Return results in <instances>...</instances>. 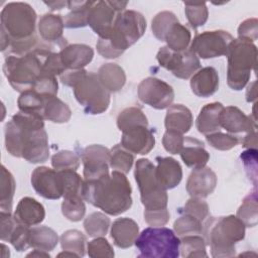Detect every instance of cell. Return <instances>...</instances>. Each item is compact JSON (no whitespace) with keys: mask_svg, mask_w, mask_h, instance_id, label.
<instances>
[{"mask_svg":"<svg viewBox=\"0 0 258 258\" xmlns=\"http://www.w3.org/2000/svg\"><path fill=\"white\" fill-rule=\"evenodd\" d=\"M240 39L253 42L258 37V21L256 18H249L243 21L238 28Z\"/></svg>","mask_w":258,"mask_h":258,"instance_id":"db71d44e","label":"cell"},{"mask_svg":"<svg viewBox=\"0 0 258 258\" xmlns=\"http://www.w3.org/2000/svg\"><path fill=\"white\" fill-rule=\"evenodd\" d=\"M58 242L56 233L46 226H35L29 230V244L34 249L51 251Z\"/></svg>","mask_w":258,"mask_h":258,"instance_id":"4dcf8cb0","label":"cell"},{"mask_svg":"<svg viewBox=\"0 0 258 258\" xmlns=\"http://www.w3.org/2000/svg\"><path fill=\"white\" fill-rule=\"evenodd\" d=\"M246 100L247 102H252L256 100V82H253L249 85L246 92Z\"/></svg>","mask_w":258,"mask_h":258,"instance_id":"94428289","label":"cell"},{"mask_svg":"<svg viewBox=\"0 0 258 258\" xmlns=\"http://www.w3.org/2000/svg\"><path fill=\"white\" fill-rule=\"evenodd\" d=\"M110 226V219L100 212L89 215L84 221V228L90 237H103L107 234Z\"/></svg>","mask_w":258,"mask_h":258,"instance_id":"f35d334b","label":"cell"},{"mask_svg":"<svg viewBox=\"0 0 258 258\" xmlns=\"http://www.w3.org/2000/svg\"><path fill=\"white\" fill-rule=\"evenodd\" d=\"M233 36L225 30L205 31L197 34L189 49L202 58H213L227 54Z\"/></svg>","mask_w":258,"mask_h":258,"instance_id":"7c38bea8","label":"cell"},{"mask_svg":"<svg viewBox=\"0 0 258 258\" xmlns=\"http://www.w3.org/2000/svg\"><path fill=\"white\" fill-rule=\"evenodd\" d=\"M44 4H46L50 10L54 11V10H60L62 9L64 6H68V1H52V2H44Z\"/></svg>","mask_w":258,"mask_h":258,"instance_id":"6125c7cd","label":"cell"},{"mask_svg":"<svg viewBox=\"0 0 258 258\" xmlns=\"http://www.w3.org/2000/svg\"><path fill=\"white\" fill-rule=\"evenodd\" d=\"M179 251L181 256L190 257H208L206 252V241L200 235H187L180 239Z\"/></svg>","mask_w":258,"mask_h":258,"instance_id":"8d00e7d4","label":"cell"},{"mask_svg":"<svg viewBox=\"0 0 258 258\" xmlns=\"http://www.w3.org/2000/svg\"><path fill=\"white\" fill-rule=\"evenodd\" d=\"M111 150L100 144L87 146L82 153L85 179L97 178L109 173Z\"/></svg>","mask_w":258,"mask_h":258,"instance_id":"5bb4252c","label":"cell"},{"mask_svg":"<svg viewBox=\"0 0 258 258\" xmlns=\"http://www.w3.org/2000/svg\"><path fill=\"white\" fill-rule=\"evenodd\" d=\"M179 154L184 164L194 169L206 166L210 159L204 143L192 137H184V144Z\"/></svg>","mask_w":258,"mask_h":258,"instance_id":"d4e9b609","label":"cell"},{"mask_svg":"<svg viewBox=\"0 0 258 258\" xmlns=\"http://www.w3.org/2000/svg\"><path fill=\"white\" fill-rule=\"evenodd\" d=\"M226 55L228 56V86L236 91L242 90L250 80L251 71H256V45L244 39H233Z\"/></svg>","mask_w":258,"mask_h":258,"instance_id":"52a82bcc","label":"cell"},{"mask_svg":"<svg viewBox=\"0 0 258 258\" xmlns=\"http://www.w3.org/2000/svg\"><path fill=\"white\" fill-rule=\"evenodd\" d=\"M139 125L148 126V121L143 111L138 107L126 108L117 117V126L122 132Z\"/></svg>","mask_w":258,"mask_h":258,"instance_id":"d590c367","label":"cell"},{"mask_svg":"<svg viewBox=\"0 0 258 258\" xmlns=\"http://www.w3.org/2000/svg\"><path fill=\"white\" fill-rule=\"evenodd\" d=\"M15 218L26 226L40 224L45 217L43 206L35 199L25 197L21 199L14 212Z\"/></svg>","mask_w":258,"mask_h":258,"instance_id":"484cf974","label":"cell"},{"mask_svg":"<svg viewBox=\"0 0 258 258\" xmlns=\"http://www.w3.org/2000/svg\"><path fill=\"white\" fill-rule=\"evenodd\" d=\"M221 128L223 127L230 133L251 132L256 128L255 121H252L250 116H247L239 108L235 106H228L223 108L220 115Z\"/></svg>","mask_w":258,"mask_h":258,"instance_id":"d6986e66","label":"cell"},{"mask_svg":"<svg viewBox=\"0 0 258 258\" xmlns=\"http://www.w3.org/2000/svg\"><path fill=\"white\" fill-rule=\"evenodd\" d=\"M36 13L24 2H11L1 11V51L4 52L11 41L33 36L35 33Z\"/></svg>","mask_w":258,"mask_h":258,"instance_id":"8992f818","label":"cell"},{"mask_svg":"<svg viewBox=\"0 0 258 258\" xmlns=\"http://www.w3.org/2000/svg\"><path fill=\"white\" fill-rule=\"evenodd\" d=\"M87 239L85 235L78 230H68L60 236V245L62 250L76 253L79 257L85 255V245Z\"/></svg>","mask_w":258,"mask_h":258,"instance_id":"60d3db41","label":"cell"},{"mask_svg":"<svg viewBox=\"0 0 258 258\" xmlns=\"http://www.w3.org/2000/svg\"><path fill=\"white\" fill-rule=\"evenodd\" d=\"M164 41H166L167 47L171 50L184 51L190 42V32L185 26L176 22L169 28Z\"/></svg>","mask_w":258,"mask_h":258,"instance_id":"836d02e7","label":"cell"},{"mask_svg":"<svg viewBox=\"0 0 258 258\" xmlns=\"http://www.w3.org/2000/svg\"><path fill=\"white\" fill-rule=\"evenodd\" d=\"M62 215L70 221H81L86 213V207L82 197H70L63 198L61 204Z\"/></svg>","mask_w":258,"mask_h":258,"instance_id":"bcb514c9","label":"cell"},{"mask_svg":"<svg viewBox=\"0 0 258 258\" xmlns=\"http://www.w3.org/2000/svg\"><path fill=\"white\" fill-rule=\"evenodd\" d=\"M206 139L212 147L218 150H230L239 143V139L236 136L220 131L206 135Z\"/></svg>","mask_w":258,"mask_h":258,"instance_id":"c3c4849f","label":"cell"},{"mask_svg":"<svg viewBox=\"0 0 258 258\" xmlns=\"http://www.w3.org/2000/svg\"><path fill=\"white\" fill-rule=\"evenodd\" d=\"M135 180L140 190L141 203L144 212L161 211L167 209V194L155 176V166L147 158L137 160L134 171Z\"/></svg>","mask_w":258,"mask_h":258,"instance_id":"9c48e42d","label":"cell"},{"mask_svg":"<svg viewBox=\"0 0 258 258\" xmlns=\"http://www.w3.org/2000/svg\"><path fill=\"white\" fill-rule=\"evenodd\" d=\"M29 230V226H26L18 221L8 242H10L13 245V247L19 252L27 250L30 247Z\"/></svg>","mask_w":258,"mask_h":258,"instance_id":"681fc988","label":"cell"},{"mask_svg":"<svg viewBox=\"0 0 258 258\" xmlns=\"http://www.w3.org/2000/svg\"><path fill=\"white\" fill-rule=\"evenodd\" d=\"M93 1H68L71 12L63 17L64 27L78 28L88 25V13Z\"/></svg>","mask_w":258,"mask_h":258,"instance_id":"1f68e13d","label":"cell"},{"mask_svg":"<svg viewBox=\"0 0 258 258\" xmlns=\"http://www.w3.org/2000/svg\"><path fill=\"white\" fill-rule=\"evenodd\" d=\"M139 235L137 223L129 218H119L111 227V237L114 244L122 249L131 247Z\"/></svg>","mask_w":258,"mask_h":258,"instance_id":"603a6c76","label":"cell"},{"mask_svg":"<svg viewBox=\"0 0 258 258\" xmlns=\"http://www.w3.org/2000/svg\"><path fill=\"white\" fill-rule=\"evenodd\" d=\"M162 144L167 152L171 154H178L183 147L184 137L181 133L176 131L166 130L162 138Z\"/></svg>","mask_w":258,"mask_h":258,"instance_id":"f5cc1de1","label":"cell"},{"mask_svg":"<svg viewBox=\"0 0 258 258\" xmlns=\"http://www.w3.org/2000/svg\"><path fill=\"white\" fill-rule=\"evenodd\" d=\"M131 192L126 175L117 170L97 178L85 179L82 188L84 200L112 216L129 210L132 205Z\"/></svg>","mask_w":258,"mask_h":258,"instance_id":"7a4b0ae2","label":"cell"},{"mask_svg":"<svg viewBox=\"0 0 258 258\" xmlns=\"http://www.w3.org/2000/svg\"><path fill=\"white\" fill-rule=\"evenodd\" d=\"M144 220L146 223L153 227H160L169 221V212L167 209L161 211L144 212Z\"/></svg>","mask_w":258,"mask_h":258,"instance_id":"680465c9","label":"cell"},{"mask_svg":"<svg viewBox=\"0 0 258 258\" xmlns=\"http://www.w3.org/2000/svg\"><path fill=\"white\" fill-rule=\"evenodd\" d=\"M203 228L204 226L202 225V221L187 214H183L173 224L175 234L180 237L187 235H200L203 233Z\"/></svg>","mask_w":258,"mask_h":258,"instance_id":"ee69618b","label":"cell"},{"mask_svg":"<svg viewBox=\"0 0 258 258\" xmlns=\"http://www.w3.org/2000/svg\"><path fill=\"white\" fill-rule=\"evenodd\" d=\"M164 125L166 130L176 131L178 133H186L192 125V115L188 108L181 104H175L168 107Z\"/></svg>","mask_w":258,"mask_h":258,"instance_id":"4316f807","label":"cell"},{"mask_svg":"<svg viewBox=\"0 0 258 258\" xmlns=\"http://www.w3.org/2000/svg\"><path fill=\"white\" fill-rule=\"evenodd\" d=\"M121 145L132 153L144 155L153 149L155 138L147 126L139 125L122 132Z\"/></svg>","mask_w":258,"mask_h":258,"instance_id":"e0dca14e","label":"cell"},{"mask_svg":"<svg viewBox=\"0 0 258 258\" xmlns=\"http://www.w3.org/2000/svg\"><path fill=\"white\" fill-rule=\"evenodd\" d=\"M138 97L144 104L162 110L171 106L174 100V92L169 84L160 79L149 77L140 82Z\"/></svg>","mask_w":258,"mask_h":258,"instance_id":"4fadbf2b","label":"cell"},{"mask_svg":"<svg viewBox=\"0 0 258 258\" xmlns=\"http://www.w3.org/2000/svg\"><path fill=\"white\" fill-rule=\"evenodd\" d=\"M97 75L101 83L110 93L118 92L126 83L125 72L117 63L109 62L103 64L99 69Z\"/></svg>","mask_w":258,"mask_h":258,"instance_id":"f1b7e54d","label":"cell"},{"mask_svg":"<svg viewBox=\"0 0 258 258\" xmlns=\"http://www.w3.org/2000/svg\"><path fill=\"white\" fill-rule=\"evenodd\" d=\"M117 13L109 1L93 2L88 13V25L99 38H108L112 33Z\"/></svg>","mask_w":258,"mask_h":258,"instance_id":"2e32d148","label":"cell"},{"mask_svg":"<svg viewBox=\"0 0 258 258\" xmlns=\"http://www.w3.org/2000/svg\"><path fill=\"white\" fill-rule=\"evenodd\" d=\"M224 106L219 102L205 105L197 118V128L200 133L208 135L221 129L220 115Z\"/></svg>","mask_w":258,"mask_h":258,"instance_id":"83f0119b","label":"cell"},{"mask_svg":"<svg viewBox=\"0 0 258 258\" xmlns=\"http://www.w3.org/2000/svg\"><path fill=\"white\" fill-rule=\"evenodd\" d=\"M71 116L72 112L69 106L55 95H47L45 97L42 111L43 119L54 123H66L71 119Z\"/></svg>","mask_w":258,"mask_h":258,"instance_id":"f546056e","label":"cell"},{"mask_svg":"<svg viewBox=\"0 0 258 258\" xmlns=\"http://www.w3.org/2000/svg\"><path fill=\"white\" fill-rule=\"evenodd\" d=\"M43 118L25 112H18L5 126V146L7 151L31 163H41L48 159L49 147Z\"/></svg>","mask_w":258,"mask_h":258,"instance_id":"6da1fadb","label":"cell"},{"mask_svg":"<svg viewBox=\"0 0 258 258\" xmlns=\"http://www.w3.org/2000/svg\"><path fill=\"white\" fill-rule=\"evenodd\" d=\"M190 88L195 95L208 98L215 94L219 89V75L216 69L206 67L192 75Z\"/></svg>","mask_w":258,"mask_h":258,"instance_id":"7402d4cb","label":"cell"},{"mask_svg":"<svg viewBox=\"0 0 258 258\" xmlns=\"http://www.w3.org/2000/svg\"><path fill=\"white\" fill-rule=\"evenodd\" d=\"M88 255L92 258L114 257V251L109 242L103 237H97L90 241L87 246Z\"/></svg>","mask_w":258,"mask_h":258,"instance_id":"f907efd6","label":"cell"},{"mask_svg":"<svg viewBox=\"0 0 258 258\" xmlns=\"http://www.w3.org/2000/svg\"><path fill=\"white\" fill-rule=\"evenodd\" d=\"M238 219H240L245 227H254L257 225L258 206L256 191L249 194L243 201L239 210L237 211Z\"/></svg>","mask_w":258,"mask_h":258,"instance_id":"74e56055","label":"cell"},{"mask_svg":"<svg viewBox=\"0 0 258 258\" xmlns=\"http://www.w3.org/2000/svg\"><path fill=\"white\" fill-rule=\"evenodd\" d=\"M185 16L192 28L203 26L208 20V8L205 2H184Z\"/></svg>","mask_w":258,"mask_h":258,"instance_id":"f6af8a7d","label":"cell"},{"mask_svg":"<svg viewBox=\"0 0 258 258\" xmlns=\"http://www.w3.org/2000/svg\"><path fill=\"white\" fill-rule=\"evenodd\" d=\"M63 27V18L60 15L52 13L42 15L38 21V31L41 38L57 46H61L62 43H66V39L62 38Z\"/></svg>","mask_w":258,"mask_h":258,"instance_id":"cb8c5ba5","label":"cell"},{"mask_svg":"<svg viewBox=\"0 0 258 258\" xmlns=\"http://www.w3.org/2000/svg\"><path fill=\"white\" fill-rule=\"evenodd\" d=\"M176 22H178V19L172 12L170 11L159 12L152 19V22H151L152 33L157 39L164 41L165 35L168 32L169 28Z\"/></svg>","mask_w":258,"mask_h":258,"instance_id":"7bdbcfd3","label":"cell"},{"mask_svg":"<svg viewBox=\"0 0 258 258\" xmlns=\"http://www.w3.org/2000/svg\"><path fill=\"white\" fill-rule=\"evenodd\" d=\"M243 146L247 147L248 149H256L257 146V134L256 131H251L249 133H247V135L245 136L244 140H243Z\"/></svg>","mask_w":258,"mask_h":258,"instance_id":"91938a15","label":"cell"},{"mask_svg":"<svg viewBox=\"0 0 258 258\" xmlns=\"http://www.w3.org/2000/svg\"><path fill=\"white\" fill-rule=\"evenodd\" d=\"M241 159L245 165L246 171L249 173V171L251 170V179H253L254 183H256V176H257V164L255 163L257 160V150L256 149H248L244 152H242L241 154Z\"/></svg>","mask_w":258,"mask_h":258,"instance_id":"6f0895ef","label":"cell"},{"mask_svg":"<svg viewBox=\"0 0 258 258\" xmlns=\"http://www.w3.org/2000/svg\"><path fill=\"white\" fill-rule=\"evenodd\" d=\"M158 63L173 76L186 80L201 68L199 57L190 50L174 51L167 46L161 47L156 55Z\"/></svg>","mask_w":258,"mask_h":258,"instance_id":"8fae6325","label":"cell"},{"mask_svg":"<svg viewBox=\"0 0 258 258\" xmlns=\"http://www.w3.org/2000/svg\"><path fill=\"white\" fill-rule=\"evenodd\" d=\"M57 256L58 257H79L76 253L71 252V251H66V250H63V252L59 253Z\"/></svg>","mask_w":258,"mask_h":258,"instance_id":"e7e4bbea","label":"cell"},{"mask_svg":"<svg viewBox=\"0 0 258 258\" xmlns=\"http://www.w3.org/2000/svg\"><path fill=\"white\" fill-rule=\"evenodd\" d=\"M133 161H134L133 154L127 149H125L121 144H117L111 149L110 166L114 170H117L126 174L130 171L133 165Z\"/></svg>","mask_w":258,"mask_h":258,"instance_id":"ab89813d","label":"cell"},{"mask_svg":"<svg viewBox=\"0 0 258 258\" xmlns=\"http://www.w3.org/2000/svg\"><path fill=\"white\" fill-rule=\"evenodd\" d=\"M46 96L47 95L39 94L33 89L27 90L21 93L20 97L18 98V101H17L18 108L22 112L34 114L42 117V111H43Z\"/></svg>","mask_w":258,"mask_h":258,"instance_id":"d6a6232c","label":"cell"},{"mask_svg":"<svg viewBox=\"0 0 258 258\" xmlns=\"http://www.w3.org/2000/svg\"><path fill=\"white\" fill-rule=\"evenodd\" d=\"M62 185V197H82L83 179L75 170H61L58 171Z\"/></svg>","mask_w":258,"mask_h":258,"instance_id":"b9f144b4","label":"cell"},{"mask_svg":"<svg viewBox=\"0 0 258 258\" xmlns=\"http://www.w3.org/2000/svg\"><path fill=\"white\" fill-rule=\"evenodd\" d=\"M182 213L190 215L200 221H204L209 215V207L202 199L191 198L183 206Z\"/></svg>","mask_w":258,"mask_h":258,"instance_id":"816d5d0a","label":"cell"},{"mask_svg":"<svg viewBox=\"0 0 258 258\" xmlns=\"http://www.w3.org/2000/svg\"><path fill=\"white\" fill-rule=\"evenodd\" d=\"M32 89L41 95H55L56 96L57 89H58L56 77L41 76L40 79L36 82V84L34 85V87Z\"/></svg>","mask_w":258,"mask_h":258,"instance_id":"11a10c76","label":"cell"},{"mask_svg":"<svg viewBox=\"0 0 258 258\" xmlns=\"http://www.w3.org/2000/svg\"><path fill=\"white\" fill-rule=\"evenodd\" d=\"M27 257H49V254L47 253V251L34 249V251L27 254Z\"/></svg>","mask_w":258,"mask_h":258,"instance_id":"be15d7a7","label":"cell"},{"mask_svg":"<svg viewBox=\"0 0 258 258\" xmlns=\"http://www.w3.org/2000/svg\"><path fill=\"white\" fill-rule=\"evenodd\" d=\"M203 232L213 257H232L236 251L235 244L245 237V225L233 215L212 217L206 222Z\"/></svg>","mask_w":258,"mask_h":258,"instance_id":"5b68a950","label":"cell"},{"mask_svg":"<svg viewBox=\"0 0 258 258\" xmlns=\"http://www.w3.org/2000/svg\"><path fill=\"white\" fill-rule=\"evenodd\" d=\"M60 60L67 70H81L91 62L94 50L87 44H69L58 52Z\"/></svg>","mask_w":258,"mask_h":258,"instance_id":"44dd1931","label":"cell"},{"mask_svg":"<svg viewBox=\"0 0 258 258\" xmlns=\"http://www.w3.org/2000/svg\"><path fill=\"white\" fill-rule=\"evenodd\" d=\"M155 176L163 189L175 187L182 178V169L178 161L172 157H156Z\"/></svg>","mask_w":258,"mask_h":258,"instance_id":"ffe728a7","label":"cell"},{"mask_svg":"<svg viewBox=\"0 0 258 258\" xmlns=\"http://www.w3.org/2000/svg\"><path fill=\"white\" fill-rule=\"evenodd\" d=\"M1 218V240L2 241H9V238L16 227L18 220L15 216L11 215L9 212H2L0 213Z\"/></svg>","mask_w":258,"mask_h":258,"instance_id":"9f6ffc18","label":"cell"},{"mask_svg":"<svg viewBox=\"0 0 258 258\" xmlns=\"http://www.w3.org/2000/svg\"><path fill=\"white\" fill-rule=\"evenodd\" d=\"M53 44L41 43L24 55H7L3 72L12 88L20 93L30 90L42 76L47 55L53 51Z\"/></svg>","mask_w":258,"mask_h":258,"instance_id":"277c9868","label":"cell"},{"mask_svg":"<svg viewBox=\"0 0 258 258\" xmlns=\"http://www.w3.org/2000/svg\"><path fill=\"white\" fill-rule=\"evenodd\" d=\"M77 101L84 107L88 114H101L110 104V92L104 87L95 73L87 71L73 86Z\"/></svg>","mask_w":258,"mask_h":258,"instance_id":"30bf717a","label":"cell"},{"mask_svg":"<svg viewBox=\"0 0 258 258\" xmlns=\"http://www.w3.org/2000/svg\"><path fill=\"white\" fill-rule=\"evenodd\" d=\"M217 185L216 173L207 166L196 168L186 181V191L191 198L205 199L210 196Z\"/></svg>","mask_w":258,"mask_h":258,"instance_id":"ac0fdd59","label":"cell"},{"mask_svg":"<svg viewBox=\"0 0 258 258\" xmlns=\"http://www.w3.org/2000/svg\"><path fill=\"white\" fill-rule=\"evenodd\" d=\"M52 167L56 171L61 170H77L80 166V157L73 151L61 150L52 155Z\"/></svg>","mask_w":258,"mask_h":258,"instance_id":"7dc6e473","label":"cell"},{"mask_svg":"<svg viewBox=\"0 0 258 258\" xmlns=\"http://www.w3.org/2000/svg\"><path fill=\"white\" fill-rule=\"evenodd\" d=\"M31 184L41 197L57 200L62 197V185L59 172L46 166L36 167L31 174Z\"/></svg>","mask_w":258,"mask_h":258,"instance_id":"9a60e30c","label":"cell"},{"mask_svg":"<svg viewBox=\"0 0 258 258\" xmlns=\"http://www.w3.org/2000/svg\"><path fill=\"white\" fill-rule=\"evenodd\" d=\"M140 257L176 258L179 256L180 239L165 227H148L137 237L135 243Z\"/></svg>","mask_w":258,"mask_h":258,"instance_id":"ba28073f","label":"cell"},{"mask_svg":"<svg viewBox=\"0 0 258 258\" xmlns=\"http://www.w3.org/2000/svg\"><path fill=\"white\" fill-rule=\"evenodd\" d=\"M146 20L135 10H124L117 13L113 30L108 38H99L96 47L105 58L120 56L134 44L145 32Z\"/></svg>","mask_w":258,"mask_h":258,"instance_id":"3957f363","label":"cell"},{"mask_svg":"<svg viewBox=\"0 0 258 258\" xmlns=\"http://www.w3.org/2000/svg\"><path fill=\"white\" fill-rule=\"evenodd\" d=\"M16 183L11 172L4 165L1 167V192L0 209L2 212H11Z\"/></svg>","mask_w":258,"mask_h":258,"instance_id":"e575fe53","label":"cell"}]
</instances>
